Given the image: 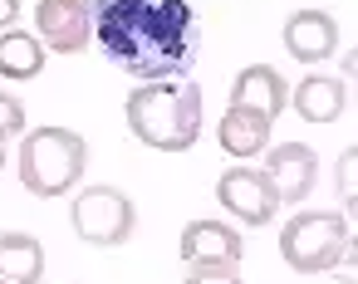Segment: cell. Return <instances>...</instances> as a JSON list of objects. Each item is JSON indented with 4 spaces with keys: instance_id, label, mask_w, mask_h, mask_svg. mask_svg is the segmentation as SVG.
Returning a JSON list of instances; mask_svg holds the SVG:
<instances>
[{
    "instance_id": "6da1fadb",
    "label": "cell",
    "mask_w": 358,
    "mask_h": 284,
    "mask_svg": "<svg viewBox=\"0 0 358 284\" xmlns=\"http://www.w3.org/2000/svg\"><path fill=\"white\" fill-rule=\"evenodd\" d=\"M94 40L138 84L177 79L196 59V10L192 0H89Z\"/></svg>"
},
{
    "instance_id": "7a4b0ae2",
    "label": "cell",
    "mask_w": 358,
    "mask_h": 284,
    "mask_svg": "<svg viewBox=\"0 0 358 284\" xmlns=\"http://www.w3.org/2000/svg\"><path fill=\"white\" fill-rule=\"evenodd\" d=\"M128 128L157 152H187L201 133V89L187 74L138 84L128 94Z\"/></svg>"
},
{
    "instance_id": "3957f363",
    "label": "cell",
    "mask_w": 358,
    "mask_h": 284,
    "mask_svg": "<svg viewBox=\"0 0 358 284\" xmlns=\"http://www.w3.org/2000/svg\"><path fill=\"white\" fill-rule=\"evenodd\" d=\"M84 167H89V142L74 128H35L20 142V181L40 201L69 196L84 181Z\"/></svg>"
},
{
    "instance_id": "277c9868",
    "label": "cell",
    "mask_w": 358,
    "mask_h": 284,
    "mask_svg": "<svg viewBox=\"0 0 358 284\" xmlns=\"http://www.w3.org/2000/svg\"><path fill=\"white\" fill-rule=\"evenodd\" d=\"M353 245V225L348 216H329V211H299L285 221L280 230V255L289 269L299 274H324L343 260V250Z\"/></svg>"
},
{
    "instance_id": "5b68a950",
    "label": "cell",
    "mask_w": 358,
    "mask_h": 284,
    "mask_svg": "<svg viewBox=\"0 0 358 284\" xmlns=\"http://www.w3.org/2000/svg\"><path fill=\"white\" fill-rule=\"evenodd\" d=\"M138 225L133 201L118 186H84L74 196V230L89 245H123Z\"/></svg>"
},
{
    "instance_id": "8992f818",
    "label": "cell",
    "mask_w": 358,
    "mask_h": 284,
    "mask_svg": "<svg viewBox=\"0 0 358 284\" xmlns=\"http://www.w3.org/2000/svg\"><path fill=\"white\" fill-rule=\"evenodd\" d=\"M216 201H221L236 221H245V225H265V221H275V211H280V196H275L270 177H265L260 167H250V162H236V167H226V172L216 177Z\"/></svg>"
},
{
    "instance_id": "52a82bcc",
    "label": "cell",
    "mask_w": 358,
    "mask_h": 284,
    "mask_svg": "<svg viewBox=\"0 0 358 284\" xmlns=\"http://www.w3.org/2000/svg\"><path fill=\"white\" fill-rule=\"evenodd\" d=\"M35 40L55 54H84L94 40L89 0H40L35 6Z\"/></svg>"
},
{
    "instance_id": "ba28073f",
    "label": "cell",
    "mask_w": 358,
    "mask_h": 284,
    "mask_svg": "<svg viewBox=\"0 0 358 284\" xmlns=\"http://www.w3.org/2000/svg\"><path fill=\"white\" fill-rule=\"evenodd\" d=\"M260 172L270 177V186H275L280 201L299 206L314 191V181H319V157L304 142H280V147H265V167Z\"/></svg>"
},
{
    "instance_id": "9c48e42d",
    "label": "cell",
    "mask_w": 358,
    "mask_h": 284,
    "mask_svg": "<svg viewBox=\"0 0 358 284\" xmlns=\"http://www.w3.org/2000/svg\"><path fill=\"white\" fill-rule=\"evenodd\" d=\"M182 260L192 269H231L241 264V235L226 221H192L182 230Z\"/></svg>"
},
{
    "instance_id": "30bf717a",
    "label": "cell",
    "mask_w": 358,
    "mask_h": 284,
    "mask_svg": "<svg viewBox=\"0 0 358 284\" xmlns=\"http://www.w3.org/2000/svg\"><path fill=\"white\" fill-rule=\"evenodd\" d=\"M231 103L236 108H250L260 118H280L289 108V84L280 79V69L270 64H245L236 79H231Z\"/></svg>"
},
{
    "instance_id": "8fae6325",
    "label": "cell",
    "mask_w": 358,
    "mask_h": 284,
    "mask_svg": "<svg viewBox=\"0 0 358 284\" xmlns=\"http://www.w3.org/2000/svg\"><path fill=\"white\" fill-rule=\"evenodd\" d=\"M285 50H289V59H299V64H324V59L338 50V25H334V15H324V10H294V15L285 20Z\"/></svg>"
},
{
    "instance_id": "7c38bea8",
    "label": "cell",
    "mask_w": 358,
    "mask_h": 284,
    "mask_svg": "<svg viewBox=\"0 0 358 284\" xmlns=\"http://www.w3.org/2000/svg\"><path fill=\"white\" fill-rule=\"evenodd\" d=\"M216 142H221L231 157L250 162V157H260V152L270 147V118H260V113L231 103V108L221 113V123H216Z\"/></svg>"
},
{
    "instance_id": "4fadbf2b",
    "label": "cell",
    "mask_w": 358,
    "mask_h": 284,
    "mask_svg": "<svg viewBox=\"0 0 358 284\" xmlns=\"http://www.w3.org/2000/svg\"><path fill=\"white\" fill-rule=\"evenodd\" d=\"M289 103H294V113L304 123H334L343 113V103H348V84L343 79H329V74H309V79L294 84Z\"/></svg>"
},
{
    "instance_id": "5bb4252c",
    "label": "cell",
    "mask_w": 358,
    "mask_h": 284,
    "mask_svg": "<svg viewBox=\"0 0 358 284\" xmlns=\"http://www.w3.org/2000/svg\"><path fill=\"white\" fill-rule=\"evenodd\" d=\"M0 279L6 284H40L45 279V250L35 235H25V230L0 235Z\"/></svg>"
},
{
    "instance_id": "9a60e30c",
    "label": "cell",
    "mask_w": 358,
    "mask_h": 284,
    "mask_svg": "<svg viewBox=\"0 0 358 284\" xmlns=\"http://www.w3.org/2000/svg\"><path fill=\"white\" fill-rule=\"evenodd\" d=\"M45 69V45L30 30H0V79H35Z\"/></svg>"
},
{
    "instance_id": "2e32d148",
    "label": "cell",
    "mask_w": 358,
    "mask_h": 284,
    "mask_svg": "<svg viewBox=\"0 0 358 284\" xmlns=\"http://www.w3.org/2000/svg\"><path fill=\"white\" fill-rule=\"evenodd\" d=\"M15 133H25V103L0 94V137H15Z\"/></svg>"
},
{
    "instance_id": "e0dca14e",
    "label": "cell",
    "mask_w": 358,
    "mask_h": 284,
    "mask_svg": "<svg viewBox=\"0 0 358 284\" xmlns=\"http://www.w3.org/2000/svg\"><path fill=\"white\" fill-rule=\"evenodd\" d=\"M187 284H241V269L236 264L231 269H192Z\"/></svg>"
},
{
    "instance_id": "ac0fdd59",
    "label": "cell",
    "mask_w": 358,
    "mask_h": 284,
    "mask_svg": "<svg viewBox=\"0 0 358 284\" xmlns=\"http://www.w3.org/2000/svg\"><path fill=\"white\" fill-rule=\"evenodd\" d=\"M338 191H343V201L353 206V152H343V162H338Z\"/></svg>"
},
{
    "instance_id": "d6986e66",
    "label": "cell",
    "mask_w": 358,
    "mask_h": 284,
    "mask_svg": "<svg viewBox=\"0 0 358 284\" xmlns=\"http://www.w3.org/2000/svg\"><path fill=\"white\" fill-rule=\"evenodd\" d=\"M20 20V0H0V30H10Z\"/></svg>"
},
{
    "instance_id": "ffe728a7",
    "label": "cell",
    "mask_w": 358,
    "mask_h": 284,
    "mask_svg": "<svg viewBox=\"0 0 358 284\" xmlns=\"http://www.w3.org/2000/svg\"><path fill=\"white\" fill-rule=\"evenodd\" d=\"M0 167H6V137H0Z\"/></svg>"
},
{
    "instance_id": "44dd1931",
    "label": "cell",
    "mask_w": 358,
    "mask_h": 284,
    "mask_svg": "<svg viewBox=\"0 0 358 284\" xmlns=\"http://www.w3.org/2000/svg\"><path fill=\"white\" fill-rule=\"evenodd\" d=\"M0 284H6V279H0Z\"/></svg>"
}]
</instances>
